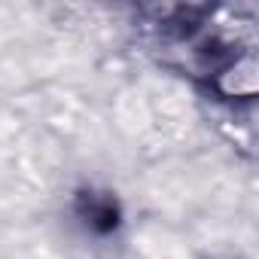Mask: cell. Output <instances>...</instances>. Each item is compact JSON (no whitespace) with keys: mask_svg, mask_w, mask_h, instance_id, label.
<instances>
[{"mask_svg":"<svg viewBox=\"0 0 259 259\" xmlns=\"http://www.w3.org/2000/svg\"><path fill=\"white\" fill-rule=\"evenodd\" d=\"M76 217L79 223L95 232V235H110L119 220H122V210L116 204V198L110 192H95V189H82L76 195Z\"/></svg>","mask_w":259,"mask_h":259,"instance_id":"cell-1","label":"cell"}]
</instances>
